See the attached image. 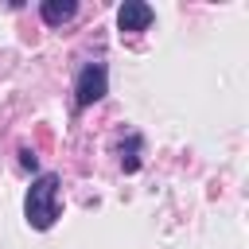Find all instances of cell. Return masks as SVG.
I'll return each mask as SVG.
<instances>
[{"label":"cell","instance_id":"6da1fadb","mask_svg":"<svg viewBox=\"0 0 249 249\" xmlns=\"http://www.w3.org/2000/svg\"><path fill=\"white\" fill-rule=\"evenodd\" d=\"M23 214H27V222L35 230H51L54 226V218H58V175L54 171H47V175H39L31 183V191L23 198Z\"/></svg>","mask_w":249,"mask_h":249},{"label":"cell","instance_id":"7a4b0ae2","mask_svg":"<svg viewBox=\"0 0 249 249\" xmlns=\"http://www.w3.org/2000/svg\"><path fill=\"white\" fill-rule=\"evenodd\" d=\"M105 86H109V74H105V66H101V62L86 66V70L78 74V86H74V93H78V105H93V101H101V97H105Z\"/></svg>","mask_w":249,"mask_h":249},{"label":"cell","instance_id":"3957f363","mask_svg":"<svg viewBox=\"0 0 249 249\" xmlns=\"http://www.w3.org/2000/svg\"><path fill=\"white\" fill-rule=\"evenodd\" d=\"M117 23H121V31H144L152 23V8L144 0H124L117 12Z\"/></svg>","mask_w":249,"mask_h":249},{"label":"cell","instance_id":"277c9868","mask_svg":"<svg viewBox=\"0 0 249 249\" xmlns=\"http://www.w3.org/2000/svg\"><path fill=\"white\" fill-rule=\"evenodd\" d=\"M74 12H78V4H74V0H43V19H47L51 27H58V23L74 19Z\"/></svg>","mask_w":249,"mask_h":249},{"label":"cell","instance_id":"5b68a950","mask_svg":"<svg viewBox=\"0 0 249 249\" xmlns=\"http://www.w3.org/2000/svg\"><path fill=\"white\" fill-rule=\"evenodd\" d=\"M19 163L35 171V163H39V160H35V152H31V148H19Z\"/></svg>","mask_w":249,"mask_h":249}]
</instances>
